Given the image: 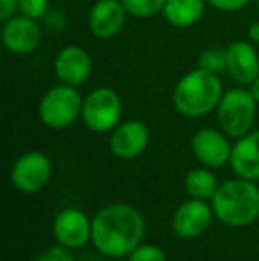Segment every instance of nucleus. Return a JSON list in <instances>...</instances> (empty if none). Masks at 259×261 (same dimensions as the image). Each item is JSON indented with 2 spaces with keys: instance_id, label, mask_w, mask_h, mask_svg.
I'll list each match as a JSON object with an SVG mask.
<instances>
[{
  "instance_id": "nucleus-1",
  "label": "nucleus",
  "mask_w": 259,
  "mask_h": 261,
  "mask_svg": "<svg viewBox=\"0 0 259 261\" xmlns=\"http://www.w3.org/2000/svg\"><path fill=\"white\" fill-rule=\"evenodd\" d=\"M146 233L144 217L130 204H110L93 220V244L108 258L130 256L140 245Z\"/></svg>"
},
{
  "instance_id": "nucleus-2",
  "label": "nucleus",
  "mask_w": 259,
  "mask_h": 261,
  "mask_svg": "<svg viewBox=\"0 0 259 261\" xmlns=\"http://www.w3.org/2000/svg\"><path fill=\"white\" fill-rule=\"evenodd\" d=\"M224 96L220 75L197 68L181 76L172 91L174 109L185 117H203L213 112Z\"/></svg>"
},
{
  "instance_id": "nucleus-3",
  "label": "nucleus",
  "mask_w": 259,
  "mask_h": 261,
  "mask_svg": "<svg viewBox=\"0 0 259 261\" xmlns=\"http://www.w3.org/2000/svg\"><path fill=\"white\" fill-rule=\"evenodd\" d=\"M211 199L215 215L225 226L243 227L259 219V187L252 179H231Z\"/></svg>"
},
{
  "instance_id": "nucleus-4",
  "label": "nucleus",
  "mask_w": 259,
  "mask_h": 261,
  "mask_svg": "<svg viewBox=\"0 0 259 261\" xmlns=\"http://www.w3.org/2000/svg\"><path fill=\"white\" fill-rule=\"evenodd\" d=\"M257 101L250 89L235 87L224 93L217 107V117L222 132L229 137H243L250 132L256 119Z\"/></svg>"
},
{
  "instance_id": "nucleus-5",
  "label": "nucleus",
  "mask_w": 259,
  "mask_h": 261,
  "mask_svg": "<svg viewBox=\"0 0 259 261\" xmlns=\"http://www.w3.org/2000/svg\"><path fill=\"white\" fill-rule=\"evenodd\" d=\"M83 98L73 86H55L43 94L39 101V119L52 130H63L82 117Z\"/></svg>"
},
{
  "instance_id": "nucleus-6",
  "label": "nucleus",
  "mask_w": 259,
  "mask_h": 261,
  "mask_svg": "<svg viewBox=\"0 0 259 261\" xmlns=\"http://www.w3.org/2000/svg\"><path fill=\"white\" fill-rule=\"evenodd\" d=\"M123 116V101L110 87H98L83 98L82 119L96 134L114 130Z\"/></svg>"
},
{
  "instance_id": "nucleus-7",
  "label": "nucleus",
  "mask_w": 259,
  "mask_h": 261,
  "mask_svg": "<svg viewBox=\"0 0 259 261\" xmlns=\"http://www.w3.org/2000/svg\"><path fill=\"white\" fill-rule=\"evenodd\" d=\"M52 165L46 155L39 151H28L14 162L11 171V181L18 190L34 194L48 183Z\"/></svg>"
},
{
  "instance_id": "nucleus-8",
  "label": "nucleus",
  "mask_w": 259,
  "mask_h": 261,
  "mask_svg": "<svg viewBox=\"0 0 259 261\" xmlns=\"http://www.w3.org/2000/svg\"><path fill=\"white\" fill-rule=\"evenodd\" d=\"M43 38V31L38 20L23 16H13L11 20L4 21L2 27V43L6 50L16 55H27L34 52L39 46Z\"/></svg>"
},
{
  "instance_id": "nucleus-9",
  "label": "nucleus",
  "mask_w": 259,
  "mask_h": 261,
  "mask_svg": "<svg viewBox=\"0 0 259 261\" xmlns=\"http://www.w3.org/2000/svg\"><path fill=\"white\" fill-rule=\"evenodd\" d=\"M53 71L61 84L78 87L89 80L93 73V61L85 48L76 45L64 46L53 61Z\"/></svg>"
},
{
  "instance_id": "nucleus-10",
  "label": "nucleus",
  "mask_w": 259,
  "mask_h": 261,
  "mask_svg": "<svg viewBox=\"0 0 259 261\" xmlns=\"http://www.w3.org/2000/svg\"><path fill=\"white\" fill-rule=\"evenodd\" d=\"M126 14L121 0H98L89 13V29L94 38L112 39L123 31Z\"/></svg>"
},
{
  "instance_id": "nucleus-11",
  "label": "nucleus",
  "mask_w": 259,
  "mask_h": 261,
  "mask_svg": "<svg viewBox=\"0 0 259 261\" xmlns=\"http://www.w3.org/2000/svg\"><path fill=\"white\" fill-rule=\"evenodd\" d=\"M149 142V130L142 121L131 119L114 128L110 135V151L121 160H131L144 153Z\"/></svg>"
},
{
  "instance_id": "nucleus-12",
  "label": "nucleus",
  "mask_w": 259,
  "mask_h": 261,
  "mask_svg": "<svg viewBox=\"0 0 259 261\" xmlns=\"http://www.w3.org/2000/svg\"><path fill=\"white\" fill-rule=\"evenodd\" d=\"M227 73L240 86H250L259 76V54L250 41H233L225 48Z\"/></svg>"
},
{
  "instance_id": "nucleus-13",
  "label": "nucleus",
  "mask_w": 259,
  "mask_h": 261,
  "mask_svg": "<svg viewBox=\"0 0 259 261\" xmlns=\"http://www.w3.org/2000/svg\"><path fill=\"white\" fill-rule=\"evenodd\" d=\"M93 233V222L80 210L66 208L53 220V237L59 244L69 249H78L85 245Z\"/></svg>"
},
{
  "instance_id": "nucleus-14",
  "label": "nucleus",
  "mask_w": 259,
  "mask_h": 261,
  "mask_svg": "<svg viewBox=\"0 0 259 261\" xmlns=\"http://www.w3.org/2000/svg\"><path fill=\"white\" fill-rule=\"evenodd\" d=\"M192 151L200 164L218 169L231 162L233 148L224 134L213 128H203L192 139Z\"/></svg>"
},
{
  "instance_id": "nucleus-15",
  "label": "nucleus",
  "mask_w": 259,
  "mask_h": 261,
  "mask_svg": "<svg viewBox=\"0 0 259 261\" xmlns=\"http://www.w3.org/2000/svg\"><path fill=\"white\" fill-rule=\"evenodd\" d=\"M211 208L204 199H190L180 204L172 217V229L181 238H197L208 229L211 222Z\"/></svg>"
},
{
  "instance_id": "nucleus-16",
  "label": "nucleus",
  "mask_w": 259,
  "mask_h": 261,
  "mask_svg": "<svg viewBox=\"0 0 259 261\" xmlns=\"http://www.w3.org/2000/svg\"><path fill=\"white\" fill-rule=\"evenodd\" d=\"M231 165L240 178L259 179V130L240 137L233 148Z\"/></svg>"
},
{
  "instance_id": "nucleus-17",
  "label": "nucleus",
  "mask_w": 259,
  "mask_h": 261,
  "mask_svg": "<svg viewBox=\"0 0 259 261\" xmlns=\"http://www.w3.org/2000/svg\"><path fill=\"white\" fill-rule=\"evenodd\" d=\"M206 0H167L163 6V18L176 29H187L203 18Z\"/></svg>"
},
{
  "instance_id": "nucleus-18",
  "label": "nucleus",
  "mask_w": 259,
  "mask_h": 261,
  "mask_svg": "<svg viewBox=\"0 0 259 261\" xmlns=\"http://www.w3.org/2000/svg\"><path fill=\"white\" fill-rule=\"evenodd\" d=\"M185 189L195 199H210L217 194V176L208 169H192L185 178Z\"/></svg>"
},
{
  "instance_id": "nucleus-19",
  "label": "nucleus",
  "mask_w": 259,
  "mask_h": 261,
  "mask_svg": "<svg viewBox=\"0 0 259 261\" xmlns=\"http://www.w3.org/2000/svg\"><path fill=\"white\" fill-rule=\"evenodd\" d=\"M128 14L135 18H153L163 11L167 0H121Z\"/></svg>"
},
{
  "instance_id": "nucleus-20",
  "label": "nucleus",
  "mask_w": 259,
  "mask_h": 261,
  "mask_svg": "<svg viewBox=\"0 0 259 261\" xmlns=\"http://www.w3.org/2000/svg\"><path fill=\"white\" fill-rule=\"evenodd\" d=\"M197 68H203L210 73H215V75L225 73L227 71V57H225V50H220V48L204 50V52L199 55Z\"/></svg>"
},
{
  "instance_id": "nucleus-21",
  "label": "nucleus",
  "mask_w": 259,
  "mask_h": 261,
  "mask_svg": "<svg viewBox=\"0 0 259 261\" xmlns=\"http://www.w3.org/2000/svg\"><path fill=\"white\" fill-rule=\"evenodd\" d=\"M48 0H18V13L31 20H43L48 14Z\"/></svg>"
},
{
  "instance_id": "nucleus-22",
  "label": "nucleus",
  "mask_w": 259,
  "mask_h": 261,
  "mask_svg": "<svg viewBox=\"0 0 259 261\" xmlns=\"http://www.w3.org/2000/svg\"><path fill=\"white\" fill-rule=\"evenodd\" d=\"M130 261H167V256L156 245H138L130 254Z\"/></svg>"
},
{
  "instance_id": "nucleus-23",
  "label": "nucleus",
  "mask_w": 259,
  "mask_h": 261,
  "mask_svg": "<svg viewBox=\"0 0 259 261\" xmlns=\"http://www.w3.org/2000/svg\"><path fill=\"white\" fill-rule=\"evenodd\" d=\"M34 261H75V258H73L69 247L59 244V245H52V247H48L46 251L39 252L34 258Z\"/></svg>"
},
{
  "instance_id": "nucleus-24",
  "label": "nucleus",
  "mask_w": 259,
  "mask_h": 261,
  "mask_svg": "<svg viewBox=\"0 0 259 261\" xmlns=\"http://www.w3.org/2000/svg\"><path fill=\"white\" fill-rule=\"evenodd\" d=\"M206 2L224 13H236V11H242L249 4V0H206Z\"/></svg>"
},
{
  "instance_id": "nucleus-25",
  "label": "nucleus",
  "mask_w": 259,
  "mask_h": 261,
  "mask_svg": "<svg viewBox=\"0 0 259 261\" xmlns=\"http://www.w3.org/2000/svg\"><path fill=\"white\" fill-rule=\"evenodd\" d=\"M18 13V0H0V20L7 21Z\"/></svg>"
},
{
  "instance_id": "nucleus-26",
  "label": "nucleus",
  "mask_w": 259,
  "mask_h": 261,
  "mask_svg": "<svg viewBox=\"0 0 259 261\" xmlns=\"http://www.w3.org/2000/svg\"><path fill=\"white\" fill-rule=\"evenodd\" d=\"M249 41L254 45H259V21H254L249 27Z\"/></svg>"
},
{
  "instance_id": "nucleus-27",
  "label": "nucleus",
  "mask_w": 259,
  "mask_h": 261,
  "mask_svg": "<svg viewBox=\"0 0 259 261\" xmlns=\"http://www.w3.org/2000/svg\"><path fill=\"white\" fill-rule=\"evenodd\" d=\"M250 93H252V96L256 98V101L259 103V76L254 80L252 84H250Z\"/></svg>"
},
{
  "instance_id": "nucleus-28",
  "label": "nucleus",
  "mask_w": 259,
  "mask_h": 261,
  "mask_svg": "<svg viewBox=\"0 0 259 261\" xmlns=\"http://www.w3.org/2000/svg\"><path fill=\"white\" fill-rule=\"evenodd\" d=\"M118 261H121V259H118Z\"/></svg>"
}]
</instances>
